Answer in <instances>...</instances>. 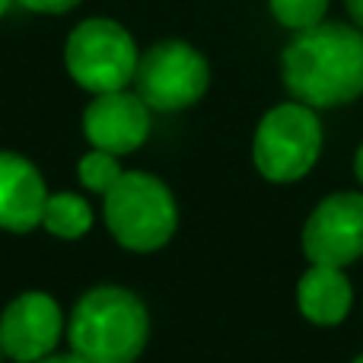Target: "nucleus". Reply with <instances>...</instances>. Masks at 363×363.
Instances as JSON below:
<instances>
[{
	"label": "nucleus",
	"instance_id": "obj_3",
	"mask_svg": "<svg viewBox=\"0 0 363 363\" xmlns=\"http://www.w3.org/2000/svg\"><path fill=\"white\" fill-rule=\"evenodd\" d=\"M106 223L118 245L131 252H157L179 226L172 191L150 172H125L106 194Z\"/></svg>",
	"mask_w": 363,
	"mask_h": 363
},
{
	"label": "nucleus",
	"instance_id": "obj_18",
	"mask_svg": "<svg viewBox=\"0 0 363 363\" xmlns=\"http://www.w3.org/2000/svg\"><path fill=\"white\" fill-rule=\"evenodd\" d=\"M354 169H357V179L363 182V144H360V150H357V160H354Z\"/></svg>",
	"mask_w": 363,
	"mask_h": 363
},
{
	"label": "nucleus",
	"instance_id": "obj_14",
	"mask_svg": "<svg viewBox=\"0 0 363 363\" xmlns=\"http://www.w3.org/2000/svg\"><path fill=\"white\" fill-rule=\"evenodd\" d=\"M325 10L328 0H271V13L277 16V23L296 32L319 26Z\"/></svg>",
	"mask_w": 363,
	"mask_h": 363
},
{
	"label": "nucleus",
	"instance_id": "obj_6",
	"mask_svg": "<svg viewBox=\"0 0 363 363\" xmlns=\"http://www.w3.org/2000/svg\"><path fill=\"white\" fill-rule=\"evenodd\" d=\"M138 96L153 112H182L204 96L211 70L188 42H160L138 61Z\"/></svg>",
	"mask_w": 363,
	"mask_h": 363
},
{
	"label": "nucleus",
	"instance_id": "obj_11",
	"mask_svg": "<svg viewBox=\"0 0 363 363\" xmlns=\"http://www.w3.org/2000/svg\"><path fill=\"white\" fill-rule=\"evenodd\" d=\"M351 300H354L351 281L345 277L341 268H328V264H313L300 277V287H296L300 313L315 325L345 322V315L351 313Z\"/></svg>",
	"mask_w": 363,
	"mask_h": 363
},
{
	"label": "nucleus",
	"instance_id": "obj_20",
	"mask_svg": "<svg viewBox=\"0 0 363 363\" xmlns=\"http://www.w3.org/2000/svg\"><path fill=\"white\" fill-rule=\"evenodd\" d=\"M354 363H363V354H360V357H357V360H354Z\"/></svg>",
	"mask_w": 363,
	"mask_h": 363
},
{
	"label": "nucleus",
	"instance_id": "obj_4",
	"mask_svg": "<svg viewBox=\"0 0 363 363\" xmlns=\"http://www.w3.org/2000/svg\"><path fill=\"white\" fill-rule=\"evenodd\" d=\"M138 45L131 32L115 19H86L67 35L64 64L74 83L86 93H118L138 74Z\"/></svg>",
	"mask_w": 363,
	"mask_h": 363
},
{
	"label": "nucleus",
	"instance_id": "obj_10",
	"mask_svg": "<svg viewBox=\"0 0 363 363\" xmlns=\"http://www.w3.org/2000/svg\"><path fill=\"white\" fill-rule=\"evenodd\" d=\"M48 188L35 166L19 153L0 150V230L29 233L42 226Z\"/></svg>",
	"mask_w": 363,
	"mask_h": 363
},
{
	"label": "nucleus",
	"instance_id": "obj_5",
	"mask_svg": "<svg viewBox=\"0 0 363 363\" xmlns=\"http://www.w3.org/2000/svg\"><path fill=\"white\" fill-rule=\"evenodd\" d=\"M322 153V125L303 102L271 108L252 144L255 169L268 182H296L315 166Z\"/></svg>",
	"mask_w": 363,
	"mask_h": 363
},
{
	"label": "nucleus",
	"instance_id": "obj_13",
	"mask_svg": "<svg viewBox=\"0 0 363 363\" xmlns=\"http://www.w3.org/2000/svg\"><path fill=\"white\" fill-rule=\"evenodd\" d=\"M77 176H80V182L89 188V191L108 194V188L125 176V169L118 166V157H115V153L89 150L86 157L80 160V166H77Z\"/></svg>",
	"mask_w": 363,
	"mask_h": 363
},
{
	"label": "nucleus",
	"instance_id": "obj_15",
	"mask_svg": "<svg viewBox=\"0 0 363 363\" xmlns=\"http://www.w3.org/2000/svg\"><path fill=\"white\" fill-rule=\"evenodd\" d=\"M19 4L32 13H67V10H74L80 0H19Z\"/></svg>",
	"mask_w": 363,
	"mask_h": 363
},
{
	"label": "nucleus",
	"instance_id": "obj_9",
	"mask_svg": "<svg viewBox=\"0 0 363 363\" xmlns=\"http://www.w3.org/2000/svg\"><path fill=\"white\" fill-rule=\"evenodd\" d=\"M83 134L93 150L125 157L150 138V108L138 93L128 89L102 93L83 112Z\"/></svg>",
	"mask_w": 363,
	"mask_h": 363
},
{
	"label": "nucleus",
	"instance_id": "obj_8",
	"mask_svg": "<svg viewBox=\"0 0 363 363\" xmlns=\"http://www.w3.org/2000/svg\"><path fill=\"white\" fill-rule=\"evenodd\" d=\"M64 332L61 306L42 290L19 294L0 315V347L16 363H38L57 347Z\"/></svg>",
	"mask_w": 363,
	"mask_h": 363
},
{
	"label": "nucleus",
	"instance_id": "obj_7",
	"mask_svg": "<svg viewBox=\"0 0 363 363\" xmlns=\"http://www.w3.org/2000/svg\"><path fill=\"white\" fill-rule=\"evenodd\" d=\"M303 252L313 264L345 268L363 255V194H328L303 226Z\"/></svg>",
	"mask_w": 363,
	"mask_h": 363
},
{
	"label": "nucleus",
	"instance_id": "obj_2",
	"mask_svg": "<svg viewBox=\"0 0 363 363\" xmlns=\"http://www.w3.org/2000/svg\"><path fill=\"white\" fill-rule=\"evenodd\" d=\"M150 335L147 306L125 287H93L67 325L70 351L86 363H134Z\"/></svg>",
	"mask_w": 363,
	"mask_h": 363
},
{
	"label": "nucleus",
	"instance_id": "obj_16",
	"mask_svg": "<svg viewBox=\"0 0 363 363\" xmlns=\"http://www.w3.org/2000/svg\"><path fill=\"white\" fill-rule=\"evenodd\" d=\"M38 363H86V360L77 357V354L70 351V354H48V357H42Z\"/></svg>",
	"mask_w": 363,
	"mask_h": 363
},
{
	"label": "nucleus",
	"instance_id": "obj_21",
	"mask_svg": "<svg viewBox=\"0 0 363 363\" xmlns=\"http://www.w3.org/2000/svg\"><path fill=\"white\" fill-rule=\"evenodd\" d=\"M0 354H4V347H0Z\"/></svg>",
	"mask_w": 363,
	"mask_h": 363
},
{
	"label": "nucleus",
	"instance_id": "obj_1",
	"mask_svg": "<svg viewBox=\"0 0 363 363\" xmlns=\"http://www.w3.org/2000/svg\"><path fill=\"white\" fill-rule=\"evenodd\" d=\"M284 86L309 108L357 99L363 93V32L341 23L303 29L284 51Z\"/></svg>",
	"mask_w": 363,
	"mask_h": 363
},
{
	"label": "nucleus",
	"instance_id": "obj_12",
	"mask_svg": "<svg viewBox=\"0 0 363 363\" xmlns=\"http://www.w3.org/2000/svg\"><path fill=\"white\" fill-rule=\"evenodd\" d=\"M42 226L57 239H80L93 226V211H89V204L80 194L57 191L48 194V201H45Z\"/></svg>",
	"mask_w": 363,
	"mask_h": 363
},
{
	"label": "nucleus",
	"instance_id": "obj_17",
	"mask_svg": "<svg viewBox=\"0 0 363 363\" xmlns=\"http://www.w3.org/2000/svg\"><path fill=\"white\" fill-rule=\"evenodd\" d=\"M347 13H351L354 23L363 29V0H347Z\"/></svg>",
	"mask_w": 363,
	"mask_h": 363
},
{
	"label": "nucleus",
	"instance_id": "obj_19",
	"mask_svg": "<svg viewBox=\"0 0 363 363\" xmlns=\"http://www.w3.org/2000/svg\"><path fill=\"white\" fill-rule=\"evenodd\" d=\"M10 4H13V0H0V16H4V13L10 10Z\"/></svg>",
	"mask_w": 363,
	"mask_h": 363
}]
</instances>
